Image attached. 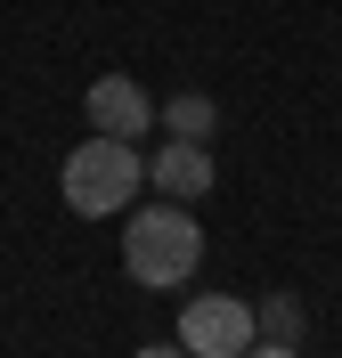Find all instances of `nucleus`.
I'll return each instance as SVG.
<instances>
[{"instance_id": "obj_1", "label": "nucleus", "mask_w": 342, "mask_h": 358, "mask_svg": "<svg viewBox=\"0 0 342 358\" xmlns=\"http://www.w3.org/2000/svg\"><path fill=\"white\" fill-rule=\"evenodd\" d=\"M196 261H204V228H196V212H180L171 196H163L155 212H131V220H122V268H131L147 293L187 285Z\"/></svg>"}, {"instance_id": "obj_2", "label": "nucleus", "mask_w": 342, "mask_h": 358, "mask_svg": "<svg viewBox=\"0 0 342 358\" xmlns=\"http://www.w3.org/2000/svg\"><path fill=\"white\" fill-rule=\"evenodd\" d=\"M57 187H66V212H82V220L131 212V196L147 187V155H138L131 138H106V131H90V147H73V155H66Z\"/></svg>"}, {"instance_id": "obj_3", "label": "nucleus", "mask_w": 342, "mask_h": 358, "mask_svg": "<svg viewBox=\"0 0 342 358\" xmlns=\"http://www.w3.org/2000/svg\"><path fill=\"white\" fill-rule=\"evenodd\" d=\"M180 342H187V358H245L252 342H261L252 301H236V293H196L180 310Z\"/></svg>"}, {"instance_id": "obj_4", "label": "nucleus", "mask_w": 342, "mask_h": 358, "mask_svg": "<svg viewBox=\"0 0 342 358\" xmlns=\"http://www.w3.org/2000/svg\"><path fill=\"white\" fill-rule=\"evenodd\" d=\"M82 106H90V131H106V138H147L155 131V98H147L131 73H98V82L82 90Z\"/></svg>"}, {"instance_id": "obj_5", "label": "nucleus", "mask_w": 342, "mask_h": 358, "mask_svg": "<svg viewBox=\"0 0 342 358\" xmlns=\"http://www.w3.org/2000/svg\"><path fill=\"white\" fill-rule=\"evenodd\" d=\"M147 179H155V196H171V203H204L212 187H220V163H212V147H196V138H171V147L147 155Z\"/></svg>"}, {"instance_id": "obj_6", "label": "nucleus", "mask_w": 342, "mask_h": 358, "mask_svg": "<svg viewBox=\"0 0 342 358\" xmlns=\"http://www.w3.org/2000/svg\"><path fill=\"white\" fill-rule=\"evenodd\" d=\"M155 131L163 138H196V147H212V131H220V98L212 90H171L155 106Z\"/></svg>"}, {"instance_id": "obj_7", "label": "nucleus", "mask_w": 342, "mask_h": 358, "mask_svg": "<svg viewBox=\"0 0 342 358\" xmlns=\"http://www.w3.org/2000/svg\"><path fill=\"white\" fill-rule=\"evenodd\" d=\"M252 326H261V342H301L310 310H301V293H269V301H252Z\"/></svg>"}, {"instance_id": "obj_8", "label": "nucleus", "mask_w": 342, "mask_h": 358, "mask_svg": "<svg viewBox=\"0 0 342 358\" xmlns=\"http://www.w3.org/2000/svg\"><path fill=\"white\" fill-rule=\"evenodd\" d=\"M245 358H301V350H294V342H252Z\"/></svg>"}, {"instance_id": "obj_9", "label": "nucleus", "mask_w": 342, "mask_h": 358, "mask_svg": "<svg viewBox=\"0 0 342 358\" xmlns=\"http://www.w3.org/2000/svg\"><path fill=\"white\" fill-rule=\"evenodd\" d=\"M138 358H187V342H147Z\"/></svg>"}]
</instances>
